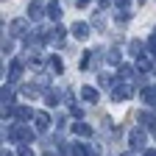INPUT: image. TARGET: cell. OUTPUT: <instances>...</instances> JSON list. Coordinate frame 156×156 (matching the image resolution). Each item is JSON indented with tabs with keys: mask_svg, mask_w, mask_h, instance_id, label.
Masks as SVG:
<instances>
[{
	"mask_svg": "<svg viewBox=\"0 0 156 156\" xmlns=\"http://www.w3.org/2000/svg\"><path fill=\"white\" fill-rule=\"evenodd\" d=\"M9 140H25V142H31V140H34V131H31L25 123H20V126H14V128L9 131Z\"/></svg>",
	"mask_w": 156,
	"mask_h": 156,
	"instance_id": "cell-1",
	"label": "cell"
},
{
	"mask_svg": "<svg viewBox=\"0 0 156 156\" xmlns=\"http://www.w3.org/2000/svg\"><path fill=\"white\" fill-rule=\"evenodd\" d=\"M128 95H131V84H114L112 89V101H128Z\"/></svg>",
	"mask_w": 156,
	"mask_h": 156,
	"instance_id": "cell-2",
	"label": "cell"
},
{
	"mask_svg": "<svg viewBox=\"0 0 156 156\" xmlns=\"http://www.w3.org/2000/svg\"><path fill=\"white\" fill-rule=\"evenodd\" d=\"M128 142H131V148L136 151V148H145V131H140V128H131V134H128Z\"/></svg>",
	"mask_w": 156,
	"mask_h": 156,
	"instance_id": "cell-3",
	"label": "cell"
},
{
	"mask_svg": "<svg viewBox=\"0 0 156 156\" xmlns=\"http://www.w3.org/2000/svg\"><path fill=\"white\" fill-rule=\"evenodd\" d=\"M73 134H75V136H92V126L78 120V123H73Z\"/></svg>",
	"mask_w": 156,
	"mask_h": 156,
	"instance_id": "cell-4",
	"label": "cell"
},
{
	"mask_svg": "<svg viewBox=\"0 0 156 156\" xmlns=\"http://www.w3.org/2000/svg\"><path fill=\"white\" fill-rule=\"evenodd\" d=\"M34 123H36V131H48V128H50V114L39 112V114L34 117Z\"/></svg>",
	"mask_w": 156,
	"mask_h": 156,
	"instance_id": "cell-5",
	"label": "cell"
},
{
	"mask_svg": "<svg viewBox=\"0 0 156 156\" xmlns=\"http://www.w3.org/2000/svg\"><path fill=\"white\" fill-rule=\"evenodd\" d=\"M140 126H145V128L156 131V117H153V114H148V112H142V114H140Z\"/></svg>",
	"mask_w": 156,
	"mask_h": 156,
	"instance_id": "cell-6",
	"label": "cell"
},
{
	"mask_svg": "<svg viewBox=\"0 0 156 156\" xmlns=\"http://www.w3.org/2000/svg\"><path fill=\"white\" fill-rule=\"evenodd\" d=\"M142 101H145L148 106H156V87H145V89H142Z\"/></svg>",
	"mask_w": 156,
	"mask_h": 156,
	"instance_id": "cell-7",
	"label": "cell"
},
{
	"mask_svg": "<svg viewBox=\"0 0 156 156\" xmlns=\"http://www.w3.org/2000/svg\"><path fill=\"white\" fill-rule=\"evenodd\" d=\"M73 36H75V39H87V36H89V28H87L84 23H75V25H73Z\"/></svg>",
	"mask_w": 156,
	"mask_h": 156,
	"instance_id": "cell-8",
	"label": "cell"
},
{
	"mask_svg": "<svg viewBox=\"0 0 156 156\" xmlns=\"http://www.w3.org/2000/svg\"><path fill=\"white\" fill-rule=\"evenodd\" d=\"M25 28H28L25 20H14V23H11V34H14V36H23V34H25Z\"/></svg>",
	"mask_w": 156,
	"mask_h": 156,
	"instance_id": "cell-9",
	"label": "cell"
},
{
	"mask_svg": "<svg viewBox=\"0 0 156 156\" xmlns=\"http://www.w3.org/2000/svg\"><path fill=\"white\" fill-rule=\"evenodd\" d=\"M17 117H20V120H23V123H28L31 117H36V114L31 112V106H20V109H17Z\"/></svg>",
	"mask_w": 156,
	"mask_h": 156,
	"instance_id": "cell-10",
	"label": "cell"
},
{
	"mask_svg": "<svg viewBox=\"0 0 156 156\" xmlns=\"http://www.w3.org/2000/svg\"><path fill=\"white\" fill-rule=\"evenodd\" d=\"M81 95H84V101H89V103H98V89H92V87H84V89H81Z\"/></svg>",
	"mask_w": 156,
	"mask_h": 156,
	"instance_id": "cell-11",
	"label": "cell"
},
{
	"mask_svg": "<svg viewBox=\"0 0 156 156\" xmlns=\"http://www.w3.org/2000/svg\"><path fill=\"white\" fill-rule=\"evenodd\" d=\"M9 73H11V75H9L11 81H17V78H20V73H23V62H11V70H9Z\"/></svg>",
	"mask_w": 156,
	"mask_h": 156,
	"instance_id": "cell-12",
	"label": "cell"
},
{
	"mask_svg": "<svg viewBox=\"0 0 156 156\" xmlns=\"http://www.w3.org/2000/svg\"><path fill=\"white\" fill-rule=\"evenodd\" d=\"M70 156H89V148H87V145H81V142H78V145H73V151H70Z\"/></svg>",
	"mask_w": 156,
	"mask_h": 156,
	"instance_id": "cell-13",
	"label": "cell"
},
{
	"mask_svg": "<svg viewBox=\"0 0 156 156\" xmlns=\"http://www.w3.org/2000/svg\"><path fill=\"white\" fill-rule=\"evenodd\" d=\"M28 17L31 20H39V17H42V6H39V3H31L28 6Z\"/></svg>",
	"mask_w": 156,
	"mask_h": 156,
	"instance_id": "cell-14",
	"label": "cell"
},
{
	"mask_svg": "<svg viewBox=\"0 0 156 156\" xmlns=\"http://www.w3.org/2000/svg\"><path fill=\"white\" fill-rule=\"evenodd\" d=\"M136 70L148 73V70H151V58H148V56H140V58H136Z\"/></svg>",
	"mask_w": 156,
	"mask_h": 156,
	"instance_id": "cell-15",
	"label": "cell"
},
{
	"mask_svg": "<svg viewBox=\"0 0 156 156\" xmlns=\"http://www.w3.org/2000/svg\"><path fill=\"white\" fill-rule=\"evenodd\" d=\"M48 17L58 20V17H62V6H58V3H50V6H48Z\"/></svg>",
	"mask_w": 156,
	"mask_h": 156,
	"instance_id": "cell-16",
	"label": "cell"
},
{
	"mask_svg": "<svg viewBox=\"0 0 156 156\" xmlns=\"http://www.w3.org/2000/svg\"><path fill=\"white\" fill-rule=\"evenodd\" d=\"M45 103H48V106H56V103H58V95H56V92H45Z\"/></svg>",
	"mask_w": 156,
	"mask_h": 156,
	"instance_id": "cell-17",
	"label": "cell"
},
{
	"mask_svg": "<svg viewBox=\"0 0 156 156\" xmlns=\"http://www.w3.org/2000/svg\"><path fill=\"white\" fill-rule=\"evenodd\" d=\"M106 58H109L112 64H120V50H109V56H106Z\"/></svg>",
	"mask_w": 156,
	"mask_h": 156,
	"instance_id": "cell-18",
	"label": "cell"
},
{
	"mask_svg": "<svg viewBox=\"0 0 156 156\" xmlns=\"http://www.w3.org/2000/svg\"><path fill=\"white\" fill-rule=\"evenodd\" d=\"M70 112H73L75 117H81V114H84V109H81V106H78V103H73V101H70Z\"/></svg>",
	"mask_w": 156,
	"mask_h": 156,
	"instance_id": "cell-19",
	"label": "cell"
},
{
	"mask_svg": "<svg viewBox=\"0 0 156 156\" xmlns=\"http://www.w3.org/2000/svg\"><path fill=\"white\" fill-rule=\"evenodd\" d=\"M17 156H34V151H31L28 145H20V151H17Z\"/></svg>",
	"mask_w": 156,
	"mask_h": 156,
	"instance_id": "cell-20",
	"label": "cell"
},
{
	"mask_svg": "<svg viewBox=\"0 0 156 156\" xmlns=\"http://www.w3.org/2000/svg\"><path fill=\"white\" fill-rule=\"evenodd\" d=\"M114 3H117V6H120L123 11H128V3H131V0H114Z\"/></svg>",
	"mask_w": 156,
	"mask_h": 156,
	"instance_id": "cell-21",
	"label": "cell"
},
{
	"mask_svg": "<svg viewBox=\"0 0 156 156\" xmlns=\"http://www.w3.org/2000/svg\"><path fill=\"white\" fill-rule=\"evenodd\" d=\"M142 156H156V151H145V153H142Z\"/></svg>",
	"mask_w": 156,
	"mask_h": 156,
	"instance_id": "cell-22",
	"label": "cell"
},
{
	"mask_svg": "<svg viewBox=\"0 0 156 156\" xmlns=\"http://www.w3.org/2000/svg\"><path fill=\"white\" fill-rule=\"evenodd\" d=\"M123 156H134V153H123Z\"/></svg>",
	"mask_w": 156,
	"mask_h": 156,
	"instance_id": "cell-23",
	"label": "cell"
},
{
	"mask_svg": "<svg viewBox=\"0 0 156 156\" xmlns=\"http://www.w3.org/2000/svg\"><path fill=\"white\" fill-rule=\"evenodd\" d=\"M3 156H9V153H6V151H3Z\"/></svg>",
	"mask_w": 156,
	"mask_h": 156,
	"instance_id": "cell-24",
	"label": "cell"
},
{
	"mask_svg": "<svg viewBox=\"0 0 156 156\" xmlns=\"http://www.w3.org/2000/svg\"><path fill=\"white\" fill-rule=\"evenodd\" d=\"M45 156H50V153H45Z\"/></svg>",
	"mask_w": 156,
	"mask_h": 156,
	"instance_id": "cell-25",
	"label": "cell"
},
{
	"mask_svg": "<svg viewBox=\"0 0 156 156\" xmlns=\"http://www.w3.org/2000/svg\"><path fill=\"white\" fill-rule=\"evenodd\" d=\"M153 70H156V64H153Z\"/></svg>",
	"mask_w": 156,
	"mask_h": 156,
	"instance_id": "cell-26",
	"label": "cell"
},
{
	"mask_svg": "<svg viewBox=\"0 0 156 156\" xmlns=\"http://www.w3.org/2000/svg\"><path fill=\"white\" fill-rule=\"evenodd\" d=\"M140 3H142V0H140Z\"/></svg>",
	"mask_w": 156,
	"mask_h": 156,
	"instance_id": "cell-27",
	"label": "cell"
}]
</instances>
